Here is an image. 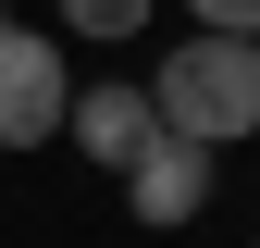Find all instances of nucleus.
Returning a JSON list of instances; mask_svg holds the SVG:
<instances>
[{
	"instance_id": "3",
	"label": "nucleus",
	"mask_w": 260,
	"mask_h": 248,
	"mask_svg": "<svg viewBox=\"0 0 260 248\" xmlns=\"http://www.w3.org/2000/svg\"><path fill=\"white\" fill-rule=\"evenodd\" d=\"M124 211L161 236V224H199L211 211V137H186V124H149V149L124 162Z\"/></svg>"
},
{
	"instance_id": "4",
	"label": "nucleus",
	"mask_w": 260,
	"mask_h": 248,
	"mask_svg": "<svg viewBox=\"0 0 260 248\" xmlns=\"http://www.w3.org/2000/svg\"><path fill=\"white\" fill-rule=\"evenodd\" d=\"M149 124H161V112H149V87H75V112H62V137H75L87 162H112V174H124V162L149 149Z\"/></svg>"
},
{
	"instance_id": "2",
	"label": "nucleus",
	"mask_w": 260,
	"mask_h": 248,
	"mask_svg": "<svg viewBox=\"0 0 260 248\" xmlns=\"http://www.w3.org/2000/svg\"><path fill=\"white\" fill-rule=\"evenodd\" d=\"M62 112H75V87H62V38H38V25H0V149L62 137Z\"/></svg>"
},
{
	"instance_id": "1",
	"label": "nucleus",
	"mask_w": 260,
	"mask_h": 248,
	"mask_svg": "<svg viewBox=\"0 0 260 248\" xmlns=\"http://www.w3.org/2000/svg\"><path fill=\"white\" fill-rule=\"evenodd\" d=\"M149 112L186 124V137H260V38H236V25H199L174 62L149 75Z\"/></svg>"
},
{
	"instance_id": "6",
	"label": "nucleus",
	"mask_w": 260,
	"mask_h": 248,
	"mask_svg": "<svg viewBox=\"0 0 260 248\" xmlns=\"http://www.w3.org/2000/svg\"><path fill=\"white\" fill-rule=\"evenodd\" d=\"M199 25H236V38H260V0H186Z\"/></svg>"
},
{
	"instance_id": "5",
	"label": "nucleus",
	"mask_w": 260,
	"mask_h": 248,
	"mask_svg": "<svg viewBox=\"0 0 260 248\" xmlns=\"http://www.w3.org/2000/svg\"><path fill=\"white\" fill-rule=\"evenodd\" d=\"M62 25H75V38H100V50H124L149 25V0H62Z\"/></svg>"
},
{
	"instance_id": "7",
	"label": "nucleus",
	"mask_w": 260,
	"mask_h": 248,
	"mask_svg": "<svg viewBox=\"0 0 260 248\" xmlns=\"http://www.w3.org/2000/svg\"><path fill=\"white\" fill-rule=\"evenodd\" d=\"M0 25H13V0H0Z\"/></svg>"
}]
</instances>
